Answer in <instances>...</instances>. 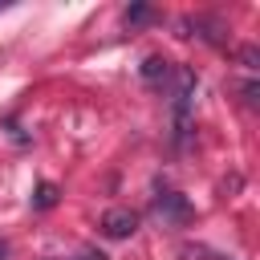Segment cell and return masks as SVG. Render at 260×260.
<instances>
[{"instance_id": "6da1fadb", "label": "cell", "mask_w": 260, "mask_h": 260, "mask_svg": "<svg viewBox=\"0 0 260 260\" xmlns=\"http://www.w3.org/2000/svg\"><path fill=\"white\" fill-rule=\"evenodd\" d=\"M154 215H158L162 223H171V228H183V223L191 219V203H187L179 191H158V195H154Z\"/></svg>"}, {"instance_id": "7a4b0ae2", "label": "cell", "mask_w": 260, "mask_h": 260, "mask_svg": "<svg viewBox=\"0 0 260 260\" xmlns=\"http://www.w3.org/2000/svg\"><path fill=\"white\" fill-rule=\"evenodd\" d=\"M134 228H138V215H134L130 207H110V211L102 215V232H106L110 240H126V236H134Z\"/></svg>"}, {"instance_id": "3957f363", "label": "cell", "mask_w": 260, "mask_h": 260, "mask_svg": "<svg viewBox=\"0 0 260 260\" xmlns=\"http://www.w3.org/2000/svg\"><path fill=\"white\" fill-rule=\"evenodd\" d=\"M142 77H146V81H158V77H167V61H162V57H146V65H142Z\"/></svg>"}, {"instance_id": "277c9868", "label": "cell", "mask_w": 260, "mask_h": 260, "mask_svg": "<svg viewBox=\"0 0 260 260\" xmlns=\"http://www.w3.org/2000/svg\"><path fill=\"white\" fill-rule=\"evenodd\" d=\"M53 203H57V187H53V183H41V187H37L32 207H53Z\"/></svg>"}]
</instances>
